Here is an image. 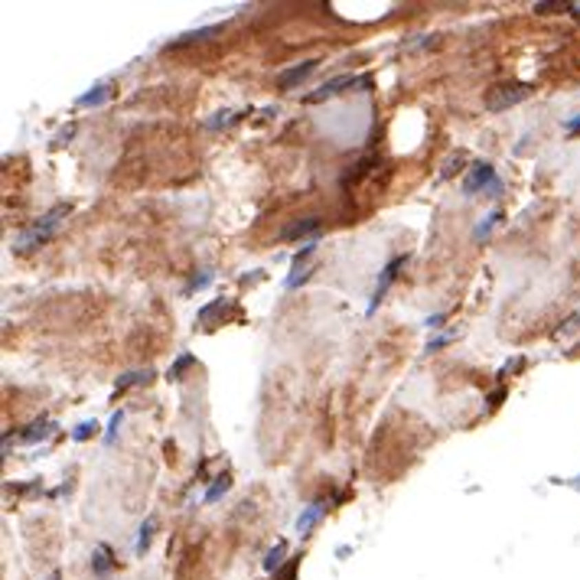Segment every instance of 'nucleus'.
<instances>
[{"label":"nucleus","mask_w":580,"mask_h":580,"mask_svg":"<svg viewBox=\"0 0 580 580\" xmlns=\"http://www.w3.org/2000/svg\"><path fill=\"white\" fill-rule=\"evenodd\" d=\"M568 131H580V121H570V124H568Z\"/></svg>","instance_id":"obj_29"},{"label":"nucleus","mask_w":580,"mask_h":580,"mask_svg":"<svg viewBox=\"0 0 580 580\" xmlns=\"http://www.w3.org/2000/svg\"><path fill=\"white\" fill-rule=\"evenodd\" d=\"M92 568H95V574H98V577H105V574L111 570V551H108L105 544H98V548H95V557H92Z\"/></svg>","instance_id":"obj_11"},{"label":"nucleus","mask_w":580,"mask_h":580,"mask_svg":"<svg viewBox=\"0 0 580 580\" xmlns=\"http://www.w3.org/2000/svg\"><path fill=\"white\" fill-rule=\"evenodd\" d=\"M313 69H316V59H307L303 65H294V69H287V72L277 75V85L284 88V92H290V88L300 85V82H303V78H307Z\"/></svg>","instance_id":"obj_5"},{"label":"nucleus","mask_w":580,"mask_h":580,"mask_svg":"<svg viewBox=\"0 0 580 580\" xmlns=\"http://www.w3.org/2000/svg\"><path fill=\"white\" fill-rule=\"evenodd\" d=\"M313 232H320V219H316V215L290 222L284 232H281V238H284V241H290V238H303V235H313Z\"/></svg>","instance_id":"obj_6"},{"label":"nucleus","mask_w":580,"mask_h":580,"mask_svg":"<svg viewBox=\"0 0 580 580\" xmlns=\"http://www.w3.org/2000/svg\"><path fill=\"white\" fill-rule=\"evenodd\" d=\"M570 13H574V17L580 20V3H574V7H570Z\"/></svg>","instance_id":"obj_30"},{"label":"nucleus","mask_w":580,"mask_h":580,"mask_svg":"<svg viewBox=\"0 0 580 580\" xmlns=\"http://www.w3.org/2000/svg\"><path fill=\"white\" fill-rule=\"evenodd\" d=\"M401 268H405V258H395V261H391V264H388V268H385L382 281H378V287H375V300H372V307H375V303L382 300V294H385V290H388V284L395 281V274L401 271Z\"/></svg>","instance_id":"obj_7"},{"label":"nucleus","mask_w":580,"mask_h":580,"mask_svg":"<svg viewBox=\"0 0 580 580\" xmlns=\"http://www.w3.org/2000/svg\"><path fill=\"white\" fill-rule=\"evenodd\" d=\"M108 95H111V88H108V85H95V92L82 95V98H78V105H82V108H95V105H105V98H108Z\"/></svg>","instance_id":"obj_12"},{"label":"nucleus","mask_w":580,"mask_h":580,"mask_svg":"<svg viewBox=\"0 0 580 580\" xmlns=\"http://www.w3.org/2000/svg\"><path fill=\"white\" fill-rule=\"evenodd\" d=\"M228 486H232V480H228V476H219V480L212 482V489L206 493V502H215V499H222V495L228 493Z\"/></svg>","instance_id":"obj_15"},{"label":"nucleus","mask_w":580,"mask_h":580,"mask_svg":"<svg viewBox=\"0 0 580 580\" xmlns=\"http://www.w3.org/2000/svg\"><path fill=\"white\" fill-rule=\"evenodd\" d=\"M515 369H522V358H512V362H508V365L499 372V375H508V372H515Z\"/></svg>","instance_id":"obj_25"},{"label":"nucleus","mask_w":580,"mask_h":580,"mask_svg":"<svg viewBox=\"0 0 580 580\" xmlns=\"http://www.w3.org/2000/svg\"><path fill=\"white\" fill-rule=\"evenodd\" d=\"M215 33V26H206V30H196V33H186L183 39H176V43H170V46H183V43H193V39H206Z\"/></svg>","instance_id":"obj_19"},{"label":"nucleus","mask_w":580,"mask_h":580,"mask_svg":"<svg viewBox=\"0 0 580 580\" xmlns=\"http://www.w3.org/2000/svg\"><path fill=\"white\" fill-rule=\"evenodd\" d=\"M499 219H502V212H493V215H489V222L476 225V232H473V238H476V241H480V238H489V232H493V225H499Z\"/></svg>","instance_id":"obj_17"},{"label":"nucleus","mask_w":580,"mask_h":580,"mask_svg":"<svg viewBox=\"0 0 580 580\" xmlns=\"http://www.w3.org/2000/svg\"><path fill=\"white\" fill-rule=\"evenodd\" d=\"M222 310H225V300L219 297V300H212L209 307H202V310H199V323H202V326H209V323H212V316H215V313H222Z\"/></svg>","instance_id":"obj_14"},{"label":"nucleus","mask_w":580,"mask_h":580,"mask_svg":"<svg viewBox=\"0 0 580 580\" xmlns=\"http://www.w3.org/2000/svg\"><path fill=\"white\" fill-rule=\"evenodd\" d=\"M75 134V127H65V131H62L59 134V140H56V144H69V137Z\"/></svg>","instance_id":"obj_26"},{"label":"nucleus","mask_w":580,"mask_h":580,"mask_svg":"<svg viewBox=\"0 0 580 580\" xmlns=\"http://www.w3.org/2000/svg\"><path fill=\"white\" fill-rule=\"evenodd\" d=\"M495 180H499V176H495L493 163H473L469 176L463 180V193H466V196H476L480 189H489Z\"/></svg>","instance_id":"obj_3"},{"label":"nucleus","mask_w":580,"mask_h":580,"mask_svg":"<svg viewBox=\"0 0 580 580\" xmlns=\"http://www.w3.org/2000/svg\"><path fill=\"white\" fill-rule=\"evenodd\" d=\"M121 420H124V414H121V411H114V414H111V427H108V433H105V444H111V440H114V431L121 427Z\"/></svg>","instance_id":"obj_22"},{"label":"nucleus","mask_w":580,"mask_h":580,"mask_svg":"<svg viewBox=\"0 0 580 580\" xmlns=\"http://www.w3.org/2000/svg\"><path fill=\"white\" fill-rule=\"evenodd\" d=\"M50 580H59V570H52V577Z\"/></svg>","instance_id":"obj_31"},{"label":"nucleus","mask_w":580,"mask_h":580,"mask_svg":"<svg viewBox=\"0 0 580 580\" xmlns=\"http://www.w3.org/2000/svg\"><path fill=\"white\" fill-rule=\"evenodd\" d=\"M352 85H356V75H339V78H330V82H326V85L320 88V92L307 95V101H310V105H316V101L333 98V95H339L343 88H352Z\"/></svg>","instance_id":"obj_4"},{"label":"nucleus","mask_w":580,"mask_h":580,"mask_svg":"<svg viewBox=\"0 0 580 580\" xmlns=\"http://www.w3.org/2000/svg\"><path fill=\"white\" fill-rule=\"evenodd\" d=\"M209 281H212V271H202V274H199V277H196V281L189 284V290H199V287H206V284H209Z\"/></svg>","instance_id":"obj_23"},{"label":"nucleus","mask_w":580,"mask_h":580,"mask_svg":"<svg viewBox=\"0 0 580 580\" xmlns=\"http://www.w3.org/2000/svg\"><path fill=\"white\" fill-rule=\"evenodd\" d=\"M528 95H531V85H525V82L495 85V88H489V95H486V108H489V111H506V108H512V105L525 101Z\"/></svg>","instance_id":"obj_2"},{"label":"nucleus","mask_w":580,"mask_h":580,"mask_svg":"<svg viewBox=\"0 0 580 580\" xmlns=\"http://www.w3.org/2000/svg\"><path fill=\"white\" fill-rule=\"evenodd\" d=\"M294 570H297V557L287 564V568H281V577H277V580H294Z\"/></svg>","instance_id":"obj_24"},{"label":"nucleus","mask_w":580,"mask_h":580,"mask_svg":"<svg viewBox=\"0 0 580 580\" xmlns=\"http://www.w3.org/2000/svg\"><path fill=\"white\" fill-rule=\"evenodd\" d=\"M323 512H326V506H323V502H313V506H310L307 512H303V515L297 519V531H300V535H310V528H313V525L320 522Z\"/></svg>","instance_id":"obj_8"},{"label":"nucleus","mask_w":580,"mask_h":580,"mask_svg":"<svg viewBox=\"0 0 580 580\" xmlns=\"http://www.w3.org/2000/svg\"><path fill=\"white\" fill-rule=\"evenodd\" d=\"M502 395H506V391H493V395H489V405H499V401H502Z\"/></svg>","instance_id":"obj_28"},{"label":"nucleus","mask_w":580,"mask_h":580,"mask_svg":"<svg viewBox=\"0 0 580 580\" xmlns=\"http://www.w3.org/2000/svg\"><path fill=\"white\" fill-rule=\"evenodd\" d=\"M574 3H535V13H555V10H570Z\"/></svg>","instance_id":"obj_21"},{"label":"nucleus","mask_w":580,"mask_h":580,"mask_svg":"<svg viewBox=\"0 0 580 580\" xmlns=\"http://www.w3.org/2000/svg\"><path fill=\"white\" fill-rule=\"evenodd\" d=\"M150 535H153V519H147V522H144V528H140V538H137V551H140V555L147 551Z\"/></svg>","instance_id":"obj_18"},{"label":"nucleus","mask_w":580,"mask_h":580,"mask_svg":"<svg viewBox=\"0 0 580 580\" xmlns=\"http://www.w3.org/2000/svg\"><path fill=\"white\" fill-rule=\"evenodd\" d=\"M50 433H52L50 420H36V424H30V427L20 433V440H23V444H36V440H46Z\"/></svg>","instance_id":"obj_9"},{"label":"nucleus","mask_w":580,"mask_h":580,"mask_svg":"<svg viewBox=\"0 0 580 580\" xmlns=\"http://www.w3.org/2000/svg\"><path fill=\"white\" fill-rule=\"evenodd\" d=\"M486 193H489V196H499V193H502V180H495V183L489 186V189H486Z\"/></svg>","instance_id":"obj_27"},{"label":"nucleus","mask_w":580,"mask_h":580,"mask_svg":"<svg viewBox=\"0 0 580 580\" xmlns=\"http://www.w3.org/2000/svg\"><path fill=\"white\" fill-rule=\"evenodd\" d=\"M62 215H69V206H56V209H52L50 215H43L33 228H26V232L17 238V248H20V251H30V248H36V245H46L52 235L59 232Z\"/></svg>","instance_id":"obj_1"},{"label":"nucleus","mask_w":580,"mask_h":580,"mask_svg":"<svg viewBox=\"0 0 580 580\" xmlns=\"http://www.w3.org/2000/svg\"><path fill=\"white\" fill-rule=\"evenodd\" d=\"M150 378H153V372L144 369V372H127V375H121L118 378V388L114 391H127V388H134V385H147Z\"/></svg>","instance_id":"obj_10"},{"label":"nucleus","mask_w":580,"mask_h":580,"mask_svg":"<svg viewBox=\"0 0 580 580\" xmlns=\"http://www.w3.org/2000/svg\"><path fill=\"white\" fill-rule=\"evenodd\" d=\"M284 551H287V544H284V541L274 544L271 551H268V557H264V570H277V568H281V561H284Z\"/></svg>","instance_id":"obj_13"},{"label":"nucleus","mask_w":580,"mask_h":580,"mask_svg":"<svg viewBox=\"0 0 580 580\" xmlns=\"http://www.w3.org/2000/svg\"><path fill=\"white\" fill-rule=\"evenodd\" d=\"M95 427H98V424H95V420H85V424H78V427H75V440H88V437H92V433H95Z\"/></svg>","instance_id":"obj_20"},{"label":"nucleus","mask_w":580,"mask_h":580,"mask_svg":"<svg viewBox=\"0 0 580 580\" xmlns=\"http://www.w3.org/2000/svg\"><path fill=\"white\" fill-rule=\"evenodd\" d=\"M193 362H196V358L189 356V352H186V356H180V358L173 362V365H170V378H173V382H180V378H183V372L189 369Z\"/></svg>","instance_id":"obj_16"}]
</instances>
